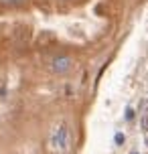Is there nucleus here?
I'll list each match as a JSON object with an SVG mask.
<instances>
[{"instance_id":"nucleus-1","label":"nucleus","mask_w":148,"mask_h":154,"mask_svg":"<svg viewBox=\"0 0 148 154\" xmlns=\"http://www.w3.org/2000/svg\"><path fill=\"white\" fill-rule=\"evenodd\" d=\"M53 146L55 148H61V150H65V148L69 146V130H67L65 124H61V126L55 130V134H53Z\"/></svg>"},{"instance_id":"nucleus-2","label":"nucleus","mask_w":148,"mask_h":154,"mask_svg":"<svg viewBox=\"0 0 148 154\" xmlns=\"http://www.w3.org/2000/svg\"><path fill=\"white\" fill-rule=\"evenodd\" d=\"M69 67H71L69 57H57V59H53V69L57 71V73H65Z\"/></svg>"},{"instance_id":"nucleus-3","label":"nucleus","mask_w":148,"mask_h":154,"mask_svg":"<svg viewBox=\"0 0 148 154\" xmlns=\"http://www.w3.org/2000/svg\"><path fill=\"white\" fill-rule=\"evenodd\" d=\"M4 6H18V4H23L24 0H0Z\"/></svg>"}]
</instances>
